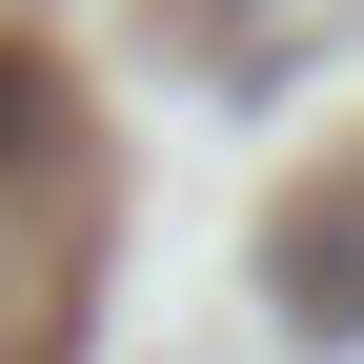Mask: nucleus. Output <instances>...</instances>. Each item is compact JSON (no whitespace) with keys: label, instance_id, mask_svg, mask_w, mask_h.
<instances>
[{"label":"nucleus","instance_id":"obj_1","mask_svg":"<svg viewBox=\"0 0 364 364\" xmlns=\"http://www.w3.org/2000/svg\"><path fill=\"white\" fill-rule=\"evenodd\" d=\"M21 122H41V81H21V61H0V162H21Z\"/></svg>","mask_w":364,"mask_h":364}]
</instances>
